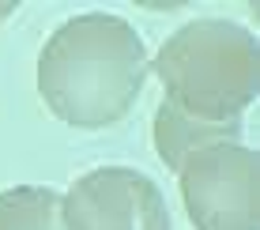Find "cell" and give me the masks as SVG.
<instances>
[{"mask_svg":"<svg viewBox=\"0 0 260 230\" xmlns=\"http://www.w3.org/2000/svg\"><path fill=\"white\" fill-rule=\"evenodd\" d=\"M147 83V46L121 15H72L38 53V94L72 128H106L128 117Z\"/></svg>","mask_w":260,"mask_h":230,"instance_id":"cell-1","label":"cell"},{"mask_svg":"<svg viewBox=\"0 0 260 230\" xmlns=\"http://www.w3.org/2000/svg\"><path fill=\"white\" fill-rule=\"evenodd\" d=\"M155 76L177 113L200 125L241 121L260 91V49L241 23L192 19L166 38Z\"/></svg>","mask_w":260,"mask_h":230,"instance_id":"cell-2","label":"cell"},{"mask_svg":"<svg viewBox=\"0 0 260 230\" xmlns=\"http://www.w3.org/2000/svg\"><path fill=\"white\" fill-rule=\"evenodd\" d=\"M196 230H260V158L241 144L192 151L177 170Z\"/></svg>","mask_w":260,"mask_h":230,"instance_id":"cell-3","label":"cell"},{"mask_svg":"<svg viewBox=\"0 0 260 230\" xmlns=\"http://www.w3.org/2000/svg\"><path fill=\"white\" fill-rule=\"evenodd\" d=\"M64 230H170V211L158 185L128 166L83 174L60 196Z\"/></svg>","mask_w":260,"mask_h":230,"instance_id":"cell-4","label":"cell"},{"mask_svg":"<svg viewBox=\"0 0 260 230\" xmlns=\"http://www.w3.org/2000/svg\"><path fill=\"white\" fill-rule=\"evenodd\" d=\"M241 121H226V125H200L177 113L170 102L158 106L155 113V151L170 170H181V162L192 151H204L211 144H238Z\"/></svg>","mask_w":260,"mask_h":230,"instance_id":"cell-5","label":"cell"},{"mask_svg":"<svg viewBox=\"0 0 260 230\" xmlns=\"http://www.w3.org/2000/svg\"><path fill=\"white\" fill-rule=\"evenodd\" d=\"M0 230H64L60 192L46 185H15L0 192Z\"/></svg>","mask_w":260,"mask_h":230,"instance_id":"cell-6","label":"cell"}]
</instances>
